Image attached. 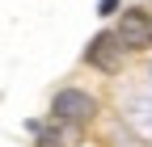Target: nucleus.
Here are the masks:
<instances>
[{"label": "nucleus", "instance_id": "nucleus-1", "mask_svg": "<svg viewBox=\"0 0 152 147\" xmlns=\"http://www.w3.org/2000/svg\"><path fill=\"white\" fill-rule=\"evenodd\" d=\"M93 114H97V101L85 88H59L51 101V118L68 122V126H85V122H93Z\"/></svg>", "mask_w": 152, "mask_h": 147}, {"label": "nucleus", "instance_id": "nucleus-2", "mask_svg": "<svg viewBox=\"0 0 152 147\" xmlns=\"http://www.w3.org/2000/svg\"><path fill=\"white\" fill-rule=\"evenodd\" d=\"M123 50L127 46L118 42V34H97V38H89V46H85V63L106 71V76H118L123 71Z\"/></svg>", "mask_w": 152, "mask_h": 147}, {"label": "nucleus", "instance_id": "nucleus-3", "mask_svg": "<svg viewBox=\"0 0 152 147\" xmlns=\"http://www.w3.org/2000/svg\"><path fill=\"white\" fill-rule=\"evenodd\" d=\"M114 34H118V42H123L127 50H148V46H152V17H148L144 9H123Z\"/></svg>", "mask_w": 152, "mask_h": 147}, {"label": "nucleus", "instance_id": "nucleus-4", "mask_svg": "<svg viewBox=\"0 0 152 147\" xmlns=\"http://www.w3.org/2000/svg\"><path fill=\"white\" fill-rule=\"evenodd\" d=\"M123 114H127V126H135V130L152 143V93H148V88H135V93H127Z\"/></svg>", "mask_w": 152, "mask_h": 147}]
</instances>
